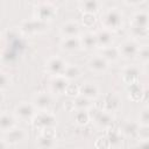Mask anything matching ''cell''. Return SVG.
<instances>
[{"instance_id":"obj_16","label":"cell","mask_w":149,"mask_h":149,"mask_svg":"<svg viewBox=\"0 0 149 149\" xmlns=\"http://www.w3.org/2000/svg\"><path fill=\"white\" fill-rule=\"evenodd\" d=\"M61 34L64 37H78L80 34V27L74 21L64 22L61 26Z\"/></svg>"},{"instance_id":"obj_26","label":"cell","mask_w":149,"mask_h":149,"mask_svg":"<svg viewBox=\"0 0 149 149\" xmlns=\"http://www.w3.org/2000/svg\"><path fill=\"white\" fill-rule=\"evenodd\" d=\"M144 93H146V91L143 90V87H142V85L140 83H135V84L128 85V94H129V98L133 101L140 100Z\"/></svg>"},{"instance_id":"obj_3","label":"cell","mask_w":149,"mask_h":149,"mask_svg":"<svg viewBox=\"0 0 149 149\" xmlns=\"http://www.w3.org/2000/svg\"><path fill=\"white\" fill-rule=\"evenodd\" d=\"M33 126L38 129V130H44V129H49V128H54L56 126V116L47 111H42L36 113V115L34 116V119L31 120Z\"/></svg>"},{"instance_id":"obj_31","label":"cell","mask_w":149,"mask_h":149,"mask_svg":"<svg viewBox=\"0 0 149 149\" xmlns=\"http://www.w3.org/2000/svg\"><path fill=\"white\" fill-rule=\"evenodd\" d=\"M74 121L79 126H85L90 121V114L87 111H77L74 115Z\"/></svg>"},{"instance_id":"obj_36","label":"cell","mask_w":149,"mask_h":149,"mask_svg":"<svg viewBox=\"0 0 149 149\" xmlns=\"http://www.w3.org/2000/svg\"><path fill=\"white\" fill-rule=\"evenodd\" d=\"M137 136L140 137V141H144L149 139V127L148 126H140Z\"/></svg>"},{"instance_id":"obj_12","label":"cell","mask_w":149,"mask_h":149,"mask_svg":"<svg viewBox=\"0 0 149 149\" xmlns=\"http://www.w3.org/2000/svg\"><path fill=\"white\" fill-rule=\"evenodd\" d=\"M121 74H122L123 81L127 85H132V84L139 83L141 71H140L139 66H136V65H129V66H126L123 69V71H122Z\"/></svg>"},{"instance_id":"obj_33","label":"cell","mask_w":149,"mask_h":149,"mask_svg":"<svg viewBox=\"0 0 149 149\" xmlns=\"http://www.w3.org/2000/svg\"><path fill=\"white\" fill-rule=\"evenodd\" d=\"M95 15L94 14H83V17H81V22L85 27H92L94 26L95 23Z\"/></svg>"},{"instance_id":"obj_39","label":"cell","mask_w":149,"mask_h":149,"mask_svg":"<svg viewBox=\"0 0 149 149\" xmlns=\"http://www.w3.org/2000/svg\"><path fill=\"white\" fill-rule=\"evenodd\" d=\"M143 0H133V1H125V3L127 5H139V3H142Z\"/></svg>"},{"instance_id":"obj_9","label":"cell","mask_w":149,"mask_h":149,"mask_svg":"<svg viewBox=\"0 0 149 149\" xmlns=\"http://www.w3.org/2000/svg\"><path fill=\"white\" fill-rule=\"evenodd\" d=\"M52 129L54 128L42 130L41 135L37 137V141H36L38 149H52L55 147V134Z\"/></svg>"},{"instance_id":"obj_40","label":"cell","mask_w":149,"mask_h":149,"mask_svg":"<svg viewBox=\"0 0 149 149\" xmlns=\"http://www.w3.org/2000/svg\"><path fill=\"white\" fill-rule=\"evenodd\" d=\"M8 144L5 142V140H0V149H7Z\"/></svg>"},{"instance_id":"obj_25","label":"cell","mask_w":149,"mask_h":149,"mask_svg":"<svg viewBox=\"0 0 149 149\" xmlns=\"http://www.w3.org/2000/svg\"><path fill=\"white\" fill-rule=\"evenodd\" d=\"M149 16L146 12H136L132 17V26L141 27V28H148Z\"/></svg>"},{"instance_id":"obj_14","label":"cell","mask_w":149,"mask_h":149,"mask_svg":"<svg viewBox=\"0 0 149 149\" xmlns=\"http://www.w3.org/2000/svg\"><path fill=\"white\" fill-rule=\"evenodd\" d=\"M95 37H97V44L100 48H106V47L112 45L113 40H114L113 31L104 29V28L95 33Z\"/></svg>"},{"instance_id":"obj_20","label":"cell","mask_w":149,"mask_h":149,"mask_svg":"<svg viewBox=\"0 0 149 149\" xmlns=\"http://www.w3.org/2000/svg\"><path fill=\"white\" fill-rule=\"evenodd\" d=\"M79 40H80V45L84 49H86V50H92V49H94V48L98 47L95 33L87 31V33L83 34L81 37H79Z\"/></svg>"},{"instance_id":"obj_32","label":"cell","mask_w":149,"mask_h":149,"mask_svg":"<svg viewBox=\"0 0 149 149\" xmlns=\"http://www.w3.org/2000/svg\"><path fill=\"white\" fill-rule=\"evenodd\" d=\"M140 126H148L149 125V108L144 107L139 114V122Z\"/></svg>"},{"instance_id":"obj_37","label":"cell","mask_w":149,"mask_h":149,"mask_svg":"<svg viewBox=\"0 0 149 149\" xmlns=\"http://www.w3.org/2000/svg\"><path fill=\"white\" fill-rule=\"evenodd\" d=\"M65 93L69 97H78V94H79V87H77L73 84H69L68 87H66V90H65Z\"/></svg>"},{"instance_id":"obj_5","label":"cell","mask_w":149,"mask_h":149,"mask_svg":"<svg viewBox=\"0 0 149 149\" xmlns=\"http://www.w3.org/2000/svg\"><path fill=\"white\" fill-rule=\"evenodd\" d=\"M36 108L34 107L33 104L27 102V101H22L19 105L15 106L14 109V114L17 119L22 120V121H31L34 119V116L36 115Z\"/></svg>"},{"instance_id":"obj_21","label":"cell","mask_w":149,"mask_h":149,"mask_svg":"<svg viewBox=\"0 0 149 149\" xmlns=\"http://www.w3.org/2000/svg\"><path fill=\"white\" fill-rule=\"evenodd\" d=\"M119 106H120V100H119V97L115 93L111 92L105 97V100H104V108L105 109L104 111L112 113L115 109H118Z\"/></svg>"},{"instance_id":"obj_1","label":"cell","mask_w":149,"mask_h":149,"mask_svg":"<svg viewBox=\"0 0 149 149\" xmlns=\"http://www.w3.org/2000/svg\"><path fill=\"white\" fill-rule=\"evenodd\" d=\"M123 23V15L121 10L116 7H111L106 9L101 15V24L104 29L114 31L122 27Z\"/></svg>"},{"instance_id":"obj_4","label":"cell","mask_w":149,"mask_h":149,"mask_svg":"<svg viewBox=\"0 0 149 149\" xmlns=\"http://www.w3.org/2000/svg\"><path fill=\"white\" fill-rule=\"evenodd\" d=\"M56 14V9L55 6L50 2H41L36 6L34 15H35V20L41 21L47 23V21L51 20L54 17V15Z\"/></svg>"},{"instance_id":"obj_19","label":"cell","mask_w":149,"mask_h":149,"mask_svg":"<svg viewBox=\"0 0 149 149\" xmlns=\"http://www.w3.org/2000/svg\"><path fill=\"white\" fill-rule=\"evenodd\" d=\"M61 48L68 52L77 51L81 48L80 40H79V37H64L61 42Z\"/></svg>"},{"instance_id":"obj_34","label":"cell","mask_w":149,"mask_h":149,"mask_svg":"<svg viewBox=\"0 0 149 149\" xmlns=\"http://www.w3.org/2000/svg\"><path fill=\"white\" fill-rule=\"evenodd\" d=\"M137 56L140 57V61H142L143 63H147L149 61V49H148V45L140 47L139 52H137Z\"/></svg>"},{"instance_id":"obj_24","label":"cell","mask_w":149,"mask_h":149,"mask_svg":"<svg viewBox=\"0 0 149 149\" xmlns=\"http://www.w3.org/2000/svg\"><path fill=\"white\" fill-rule=\"evenodd\" d=\"M100 56L104 57L108 63H111V62H115V61H118L119 57H120V54H119L118 47L109 45V47H106V48H101Z\"/></svg>"},{"instance_id":"obj_18","label":"cell","mask_w":149,"mask_h":149,"mask_svg":"<svg viewBox=\"0 0 149 149\" xmlns=\"http://www.w3.org/2000/svg\"><path fill=\"white\" fill-rule=\"evenodd\" d=\"M101 7V3L97 0H85L79 2V9L84 14H97Z\"/></svg>"},{"instance_id":"obj_35","label":"cell","mask_w":149,"mask_h":149,"mask_svg":"<svg viewBox=\"0 0 149 149\" xmlns=\"http://www.w3.org/2000/svg\"><path fill=\"white\" fill-rule=\"evenodd\" d=\"M10 84V79H9V76L6 73V72H2L0 71V90H5L9 86Z\"/></svg>"},{"instance_id":"obj_10","label":"cell","mask_w":149,"mask_h":149,"mask_svg":"<svg viewBox=\"0 0 149 149\" xmlns=\"http://www.w3.org/2000/svg\"><path fill=\"white\" fill-rule=\"evenodd\" d=\"M27 137V133L24 129L22 128H17L14 127L13 129L8 130L7 133H5V142L9 146V144H17L21 143L26 140Z\"/></svg>"},{"instance_id":"obj_7","label":"cell","mask_w":149,"mask_h":149,"mask_svg":"<svg viewBox=\"0 0 149 149\" xmlns=\"http://www.w3.org/2000/svg\"><path fill=\"white\" fill-rule=\"evenodd\" d=\"M66 65L68 64L65 63V61L63 58L55 56V57H51L47 62V65L45 66H47L48 72L50 74H52V77H55V76H63Z\"/></svg>"},{"instance_id":"obj_22","label":"cell","mask_w":149,"mask_h":149,"mask_svg":"<svg viewBox=\"0 0 149 149\" xmlns=\"http://www.w3.org/2000/svg\"><path fill=\"white\" fill-rule=\"evenodd\" d=\"M139 128H140V125L136 121L130 120V121H126L122 125L120 133L126 137H135V136H137Z\"/></svg>"},{"instance_id":"obj_23","label":"cell","mask_w":149,"mask_h":149,"mask_svg":"<svg viewBox=\"0 0 149 149\" xmlns=\"http://www.w3.org/2000/svg\"><path fill=\"white\" fill-rule=\"evenodd\" d=\"M14 127H15V118L8 113H1L0 114V130L3 133H7Z\"/></svg>"},{"instance_id":"obj_29","label":"cell","mask_w":149,"mask_h":149,"mask_svg":"<svg viewBox=\"0 0 149 149\" xmlns=\"http://www.w3.org/2000/svg\"><path fill=\"white\" fill-rule=\"evenodd\" d=\"M107 140L109 142L111 146H119L121 143V133L120 130H116V129H108V133H107Z\"/></svg>"},{"instance_id":"obj_30","label":"cell","mask_w":149,"mask_h":149,"mask_svg":"<svg viewBox=\"0 0 149 149\" xmlns=\"http://www.w3.org/2000/svg\"><path fill=\"white\" fill-rule=\"evenodd\" d=\"M130 35L133 37V40L135 38H147L148 37V28H141V27H135V26H130Z\"/></svg>"},{"instance_id":"obj_41","label":"cell","mask_w":149,"mask_h":149,"mask_svg":"<svg viewBox=\"0 0 149 149\" xmlns=\"http://www.w3.org/2000/svg\"><path fill=\"white\" fill-rule=\"evenodd\" d=\"M1 57H2V56H1V54H0V58H1Z\"/></svg>"},{"instance_id":"obj_6","label":"cell","mask_w":149,"mask_h":149,"mask_svg":"<svg viewBox=\"0 0 149 149\" xmlns=\"http://www.w3.org/2000/svg\"><path fill=\"white\" fill-rule=\"evenodd\" d=\"M139 49H140L139 43L136 42V40H133V38L125 40L118 47L120 57H123L126 59H130V58L136 57L137 56V52H139Z\"/></svg>"},{"instance_id":"obj_8","label":"cell","mask_w":149,"mask_h":149,"mask_svg":"<svg viewBox=\"0 0 149 149\" xmlns=\"http://www.w3.org/2000/svg\"><path fill=\"white\" fill-rule=\"evenodd\" d=\"M87 66L92 72H94L97 74H101V73L107 71V69L109 66V63L104 57H101L100 55H95V56H92L88 59Z\"/></svg>"},{"instance_id":"obj_15","label":"cell","mask_w":149,"mask_h":149,"mask_svg":"<svg viewBox=\"0 0 149 149\" xmlns=\"http://www.w3.org/2000/svg\"><path fill=\"white\" fill-rule=\"evenodd\" d=\"M68 85H69V80H66L63 76H55V77L51 78V80L49 83L51 92H54L56 94L65 93V90H66Z\"/></svg>"},{"instance_id":"obj_17","label":"cell","mask_w":149,"mask_h":149,"mask_svg":"<svg viewBox=\"0 0 149 149\" xmlns=\"http://www.w3.org/2000/svg\"><path fill=\"white\" fill-rule=\"evenodd\" d=\"M47 27V23L37 21V20H30V21H24L21 24V30L24 34H34L37 31L43 30Z\"/></svg>"},{"instance_id":"obj_28","label":"cell","mask_w":149,"mask_h":149,"mask_svg":"<svg viewBox=\"0 0 149 149\" xmlns=\"http://www.w3.org/2000/svg\"><path fill=\"white\" fill-rule=\"evenodd\" d=\"M72 104H73V108H77V111H87L91 107V100L81 95L76 97Z\"/></svg>"},{"instance_id":"obj_2","label":"cell","mask_w":149,"mask_h":149,"mask_svg":"<svg viewBox=\"0 0 149 149\" xmlns=\"http://www.w3.org/2000/svg\"><path fill=\"white\" fill-rule=\"evenodd\" d=\"M90 120L94 122V125L100 129H109L113 125V115L109 112H106L104 109H97L94 108L92 112H88Z\"/></svg>"},{"instance_id":"obj_11","label":"cell","mask_w":149,"mask_h":149,"mask_svg":"<svg viewBox=\"0 0 149 149\" xmlns=\"http://www.w3.org/2000/svg\"><path fill=\"white\" fill-rule=\"evenodd\" d=\"M51 102H52V99H51L50 94L47 93V92H40V93L35 94L34 99H33L34 107L36 108V111L38 109L40 112L48 111L49 107L51 106Z\"/></svg>"},{"instance_id":"obj_27","label":"cell","mask_w":149,"mask_h":149,"mask_svg":"<svg viewBox=\"0 0 149 149\" xmlns=\"http://www.w3.org/2000/svg\"><path fill=\"white\" fill-rule=\"evenodd\" d=\"M63 77L66 80H76L80 77V69L77 65H73V64L66 65V68L64 70V73H63Z\"/></svg>"},{"instance_id":"obj_38","label":"cell","mask_w":149,"mask_h":149,"mask_svg":"<svg viewBox=\"0 0 149 149\" xmlns=\"http://www.w3.org/2000/svg\"><path fill=\"white\" fill-rule=\"evenodd\" d=\"M135 149H149V141L148 140L140 141V143L135 147Z\"/></svg>"},{"instance_id":"obj_13","label":"cell","mask_w":149,"mask_h":149,"mask_svg":"<svg viewBox=\"0 0 149 149\" xmlns=\"http://www.w3.org/2000/svg\"><path fill=\"white\" fill-rule=\"evenodd\" d=\"M79 95L88 100H94L99 97V87L92 81H86L79 87Z\"/></svg>"}]
</instances>
